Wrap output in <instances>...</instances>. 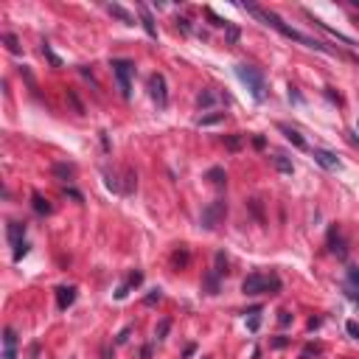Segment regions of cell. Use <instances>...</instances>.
I'll return each mask as SVG.
<instances>
[{"mask_svg": "<svg viewBox=\"0 0 359 359\" xmlns=\"http://www.w3.org/2000/svg\"><path fill=\"white\" fill-rule=\"evenodd\" d=\"M241 9H244L247 14H253V17H258L264 26L275 28V31H278V34H283L286 40H295V42L306 45V48H312V51H320V53H328V56H337V48H328L325 42H320V40H315V37H306L303 31L286 26V23H283V20H280L275 11H267V9H261V6H255V3H244Z\"/></svg>", "mask_w": 359, "mask_h": 359, "instance_id": "1", "label": "cell"}, {"mask_svg": "<svg viewBox=\"0 0 359 359\" xmlns=\"http://www.w3.org/2000/svg\"><path fill=\"white\" fill-rule=\"evenodd\" d=\"M236 76H239V81L253 93L255 101H264V98H267V79H264V73L258 68L241 62V65H236Z\"/></svg>", "mask_w": 359, "mask_h": 359, "instance_id": "2", "label": "cell"}, {"mask_svg": "<svg viewBox=\"0 0 359 359\" xmlns=\"http://www.w3.org/2000/svg\"><path fill=\"white\" fill-rule=\"evenodd\" d=\"M110 68H113L115 79H118V90H121V96L129 101L132 98V76H135V65L129 59H113L110 62Z\"/></svg>", "mask_w": 359, "mask_h": 359, "instance_id": "3", "label": "cell"}, {"mask_svg": "<svg viewBox=\"0 0 359 359\" xmlns=\"http://www.w3.org/2000/svg\"><path fill=\"white\" fill-rule=\"evenodd\" d=\"M225 213H228V205H225V199H213L210 205H205V208H202L199 225L205 230H216L222 225V219H225Z\"/></svg>", "mask_w": 359, "mask_h": 359, "instance_id": "4", "label": "cell"}, {"mask_svg": "<svg viewBox=\"0 0 359 359\" xmlns=\"http://www.w3.org/2000/svg\"><path fill=\"white\" fill-rule=\"evenodd\" d=\"M149 96L155 98L158 107L168 104V90H166V76H163V73H152L149 76Z\"/></svg>", "mask_w": 359, "mask_h": 359, "instance_id": "5", "label": "cell"}, {"mask_svg": "<svg viewBox=\"0 0 359 359\" xmlns=\"http://www.w3.org/2000/svg\"><path fill=\"white\" fill-rule=\"evenodd\" d=\"M267 286H270V278L261 275V272H253V275H247L241 280V292L244 295H261V292H267Z\"/></svg>", "mask_w": 359, "mask_h": 359, "instance_id": "6", "label": "cell"}, {"mask_svg": "<svg viewBox=\"0 0 359 359\" xmlns=\"http://www.w3.org/2000/svg\"><path fill=\"white\" fill-rule=\"evenodd\" d=\"M312 158H315L317 166H323L325 171H340V160H337V155L328 149H315L312 152Z\"/></svg>", "mask_w": 359, "mask_h": 359, "instance_id": "7", "label": "cell"}, {"mask_svg": "<svg viewBox=\"0 0 359 359\" xmlns=\"http://www.w3.org/2000/svg\"><path fill=\"white\" fill-rule=\"evenodd\" d=\"M328 247H331V253L337 258H345L348 255V244H345V239H342L340 228H331L328 230Z\"/></svg>", "mask_w": 359, "mask_h": 359, "instance_id": "8", "label": "cell"}, {"mask_svg": "<svg viewBox=\"0 0 359 359\" xmlns=\"http://www.w3.org/2000/svg\"><path fill=\"white\" fill-rule=\"evenodd\" d=\"M56 303H59L62 312L73 306V303H76V286H59V289H56Z\"/></svg>", "mask_w": 359, "mask_h": 359, "instance_id": "9", "label": "cell"}, {"mask_svg": "<svg viewBox=\"0 0 359 359\" xmlns=\"http://www.w3.org/2000/svg\"><path fill=\"white\" fill-rule=\"evenodd\" d=\"M138 11H140V23H143V28H146V34H149L152 40H158V26H155V17H152L149 6H146V3H140Z\"/></svg>", "mask_w": 359, "mask_h": 359, "instance_id": "10", "label": "cell"}, {"mask_svg": "<svg viewBox=\"0 0 359 359\" xmlns=\"http://www.w3.org/2000/svg\"><path fill=\"white\" fill-rule=\"evenodd\" d=\"M278 129L286 135V140H289L295 149H306V140H303V135H300L298 129H292V126H286V123H278Z\"/></svg>", "mask_w": 359, "mask_h": 359, "instance_id": "11", "label": "cell"}, {"mask_svg": "<svg viewBox=\"0 0 359 359\" xmlns=\"http://www.w3.org/2000/svg\"><path fill=\"white\" fill-rule=\"evenodd\" d=\"M6 233H9V241H11V244L26 241V225H23V222H9V225H6Z\"/></svg>", "mask_w": 359, "mask_h": 359, "instance_id": "12", "label": "cell"}, {"mask_svg": "<svg viewBox=\"0 0 359 359\" xmlns=\"http://www.w3.org/2000/svg\"><path fill=\"white\" fill-rule=\"evenodd\" d=\"M31 205H34V210L40 213V216H48V213L53 210V205H51L48 199H45V197H42L40 191H34V194H31Z\"/></svg>", "mask_w": 359, "mask_h": 359, "instance_id": "13", "label": "cell"}, {"mask_svg": "<svg viewBox=\"0 0 359 359\" xmlns=\"http://www.w3.org/2000/svg\"><path fill=\"white\" fill-rule=\"evenodd\" d=\"M306 14H309V11H306ZM309 20H312V23H315L317 28H323L325 34H331L334 40H340V42H345V45H354V40H351V37H345V34H340V31H334V28H328V26L323 23V20H317L315 14H309Z\"/></svg>", "mask_w": 359, "mask_h": 359, "instance_id": "14", "label": "cell"}, {"mask_svg": "<svg viewBox=\"0 0 359 359\" xmlns=\"http://www.w3.org/2000/svg\"><path fill=\"white\" fill-rule=\"evenodd\" d=\"M107 11H110L113 17H118L121 23H126V26H135V17H132L129 11L123 9V6H118V3H110V6H107Z\"/></svg>", "mask_w": 359, "mask_h": 359, "instance_id": "15", "label": "cell"}, {"mask_svg": "<svg viewBox=\"0 0 359 359\" xmlns=\"http://www.w3.org/2000/svg\"><path fill=\"white\" fill-rule=\"evenodd\" d=\"M272 163H275V168H278L280 174H292V171H295V166H292V160L286 158V155H275V158H272Z\"/></svg>", "mask_w": 359, "mask_h": 359, "instance_id": "16", "label": "cell"}, {"mask_svg": "<svg viewBox=\"0 0 359 359\" xmlns=\"http://www.w3.org/2000/svg\"><path fill=\"white\" fill-rule=\"evenodd\" d=\"M216 104V93L213 90H202L199 96H197V107L199 110H208V107H213Z\"/></svg>", "mask_w": 359, "mask_h": 359, "instance_id": "17", "label": "cell"}, {"mask_svg": "<svg viewBox=\"0 0 359 359\" xmlns=\"http://www.w3.org/2000/svg\"><path fill=\"white\" fill-rule=\"evenodd\" d=\"M205 292L208 295H219V275L213 270H208V275H205Z\"/></svg>", "mask_w": 359, "mask_h": 359, "instance_id": "18", "label": "cell"}, {"mask_svg": "<svg viewBox=\"0 0 359 359\" xmlns=\"http://www.w3.org/2000/svg\"><path fill=\"white\" fill-rule=\"evenodd\" d=\"M0 40H3V45H6V48H9L14 56H20V53H23V48H20V40H17L14 34H3Z\"/></svg>", "mask_w": 359, "mask_h": 359, "instance_id": "19", "label": "cell"}, {"mask_svg": "<svg viewBox=\"0 0 359 359\" xmlns=\"http://www.w3.org/2000/svg\"><path fill=\"white\" fill-rule=\"evenodd\" d=\"M208 180H210L213 185H225V183H228V174H225V168L213 166V168L208 171Z\"/></svg>", "mask_w": 359, "mask_h": 359, "instance_id": "20", "label": "cell"}, {"mask_svg": "<svg viewBox=\"0 0 359 359\" xmlns=\"http://www.w3.org/2000/svg\"><path fill=\"white\" fill-rule=\"evenodd\" d=\"M213 272H216L219 278L228 275V258H225V253H216V258H213Z\"/></svg>", "mask_w": 359, "mask_h": 359, "instance_id": "21", "label": "cell"}, {"mask_svg": "<svg viewBox=\"0 0 359 359\" xmlns=\"http://www.w3.org/2000/svg\"><path fill=\"white\" fill-rule=\"evenodd\" d=\"M53 174H56V177H62V180H73V174H76V168H73V166H68V163H56V166H53Z\"/></svg>", "mask_w": 359, "mask_h": 359, "instance_id": "22", "label": "cell"}, {"mask_svg": "<svg viewBox=\"0 0 359 359\" xmlns=\"http://www.w3.org/2000/svg\"><path fill=\"white\" fill-rule=\"evenodd\" d=\"M247 315H250V320H247V328H250V331H258V325H261V306L250 309Z\"/></svg>", "mask_w": 359, "mask_h": 359, "instance_id": "23", "label": "cell"}, {"mask_svg": "<svg viewBox=\"0 0 359 359\" xmlns=\"http://www.w3.org/2000/svg\"><path fill=\"white\" fill-rule=\"evenodd\" d=\"M168 331H171V320H160L158 328H155V340H166Z\"/></svg>", "mask_w": 359, "mask_h": 359, "instance_id": "24", "label": "cell"}, {"mask_svg": "<svg viewBox=\"0 0 359 359\" xmlns=\"http://www.w3.org/2000/svg\"><path fill=\"white\" fill-rule=\"evenodd\" d=\"M3 345L6 348H17V331L14 328H3Z\"/></svg>", "mask_w": 359, "mask_h": 359, "instance_id": "25", "label": "cell"}, {"mask_svg": "<svg viewBox=\"0 0 359 359\" xmlns=\"http://www.w3.org/2000/svg\"><path fill=\"white\" fill-rule=\"evenodd\" d=\"M219 121H225V113H210L199 118V126H210V123H219Z\"/></svg>", "mask_w": 359, "mask_h": 359, "instance_id": "26", "label": "cell"}, {"mask_svg": "<svg viewBox=\"0 0 359 359\" xmlns=\"http://www.w3.org/2000/svg\"><path fill=\"white\" fill-rule=\"evenodd\" d=\"M205 14H208V20H210V23H213V26H216V28H228V26H230L228 20H222L219 14L213 11V9H205Z\"/></svg>", "mask_w": 359, "mask_h": 359, "instance_id": "27", "label": "cell"}, {"mask_svg": "<svg viewBox=\"0 0 359 359\" xmlns=\"http://www.w3.org/2000/svg\"><path fill=\"white\" fill-rule=\"evenodd\" d=\"M42 53H45V59H48V62H51V65H53V68H62V59H59V56H56V53H53V51H51V45H48V42H45V45H42Z\"/></svg>", "mask_w": 359, "mask_h": 359, "instance_id": "28", "label": "cell"}, {"mask_svg": "<svg viewBox=\"0 0 359 359\" xmlns=\"http://www.w3.org/2000/svg\"><path fill=\"white\" fill-rule=\"evenodd\" d=\"M68 101L73 104V110H76L79 115H84V104L79 101V96H76V90H70V87H68Z\"/></svg>", "mask_w": 359, "mask_h": 359, "instance_id": "29", "label": "cell"}, {"mask_svg": "<svg viewBox=\"0 0 359 359\" xmlns=\"http://www.w3.org/2000/svg\"><path fill=\"white\" fill-rule=\"evenodd\" d=\"M241 140H244L241 135H228V138H225V146H228L230 152H239L241 149Z\"/></svg>", "mask_w": 359, "mask_h": 359, "instance_id": "30", "label": "cell"}, {"mask_svg": "<svg viewBox=\"0 0 359 359\" xmlns=\"http://www.w3.org/2000/svg\"><path fill=\"white\" fill-rule=\"evenodd\" d=\"M171 264H174L177 270H180V267H185V264H188V250H177V253L171 255Z\"/></svg>", "mask_w": 359, "mask_h": 359, "instance_id": "31", "label": "cell"}, {"mask_svg": "<svg viewBox=\"0 0 359 359\" xmlns=\"http://www.w3.org/2000/svg\"><path fill=\"white\" fill-rule=\"evenodd\" d=\"M135 188H138V174H135L132 168H126V191L123 194H132Z\"/></svg>", "mask_w": 359, "mask_h": 359, "instance_id": "32", "label": "cell"}, {"mask_svg": "<svg viewBox=\"0 0 359 359\" xmlns=\"http://www.w3.org/2000/svg\"><path fill=\"white\" fill-rule=\"evenodd\" d=\"M28 253V241H20V244H14V261H23V255Z\"/></svg>", "mask_w": 359, "mask_h": 359, "instance_id": "33", "label": "cell"}, {"mask_svg": "<svg viewBox=\"0 0 359 359\" xmlns=\"http://www.w3.org/2000/svg\"><path fill=\"white\" fill-rule=\"evenodd\" d=\"M320 345H306V348H303V354H300V359H312V357H317V354H320Z\"/></svg>", "mask_w": 359, "mask_h": 359, "instance_id": "34", "label": "cell"}, {"mask_svg": "<svg viewBox=\"0 0 359 359\" xmlns=\"http://www.w3.org/2000/svg\"><path fill=\"white\" fill-rule=\"evenodd\" d=\"M348 280L359 289V270H357V267H348Z\"/></svg>", "mask_w": 359, "mask_h": 359, "instance_id": "35", "label": "cell"}, {"mask_svg": "<svg viewBox=\"0 0 359 359\" xmlns=\"http://www.w3.org/2000/svg\"><path fill=\"white\" fill-rule=\"evenodd\" d=\"M278 323L280 325H289L292 323V315L286 312V309H280V312H278Z\"/></svg>", "mask_w": 359, "mask_h": 359, "instance_id": "36", "label": "cell"}, {"mask_svg": "<svg viewBox=\"0 0 359 359\" xmlns=\"http://www.w3.org/2000/svg\"><path fill=\"white\" fill-rule=\"evenodd\" d=\"M158 300H160V289H152L149 295H146V306H155Z\"/></svg>", "mask_w": 359, "mask_h": 359, "instance_id": "37", "label": "cell"}, {"mask_svg": "<svg viewBox=\"0 0 359 359\" xmlns=\"http://www.w3.org/2000/svg\"><path fill=\"white\" fill-rule=\"evenodd\" d=\"M345 328H348V334L354 337V340H359V325L354 323V320H348V323H345Z\"/></svg>", "mask_w": 359, "mask_h": 359, "instance_id": "38", "label": "cell"}, {"mask_svg": "<svg viewBox=\"0 0 359 359\" xmlns=\"http://www.w3.org/2000/svg\"><path fill=\"white\" fill-rule=\"evenodd\" d=\"M228 42H230V45L239 42V28H236V26H228Z\"/></svg>", "mask_w": 359, "mask_h": 359, "instance_id": "39", "label": "cell"}, {"mask_svg": "<svg viewBox=\"0 0 359 359\" xmlns=\"http://www.w3.org/2000/svg\"><path fill=\"white\" fill-rule=\"evenodd\" d=\"M177 28H180L183 34H191V23H188L185 17H180V20H177Z\"/></svg>", "mask_w": 359, "mask_h": 359, "instance_id": "40", "label": "cell"}, {"mask_svg": "<svg viewBox=\"0 0 359 359\" xmlns=\"http://www.w3.org/2000/svg\"><path fill=\"white\" fill-rule=\"evenodd\" d=\"M140 280H143V272H132V275H129V280H126V283H129V289H132V286H138Z\"/></svg>", "mask_w": 359, "mask_h": 359, "instance_id": "41", "label": "cell"}, {"mask_svg": "<svg viewBox=\"0 0 359 359\" xmlns=\"http://www.w3.org/2000/svg\"><path fill=\"white\" fill-rule=\"evenodd\" d=\"M126 340H129V328H121V331H118V337H115V345H123Z\"/></svg>", "mask_w": 359, "mask_h": 359, "instance_id": "42", "label": "cell"}, {"mask_svg": "<svg viewBox=\"0 0 359 359\" xmlns=\"http://www.w3.org/2000/svg\"><path fill=\"white\" fill-rule=\"evenodd\" d=\"M289 98H292V101H298V104L303 101V96L298 93V87H295V84H289Z\"/></svg>", "mask_w": 359, "mask_h": 359, "instance_id": "43", "label": "cell"}, {"mask_svg": "<svg viewBox=\"0 0 359 359\" xmlns=\"http://www.w3.org/2000/svg\"><path fill=\"white\" fill-rule=\"evenodd\" d=\"M65 194H68V197H73L76 202H81V199H84V197H81V194L76 191V188H68V185H65Z\"/></svg>", "mask_w": 359, "mask_h": 359, "instance_id": "44", "label": "cell"}, {"mask_svg": "<svg viewBox=\"0 0 359 359\" xmlns=\"http://www.w3.org/2000/svg\"><path fill=\"white\" fill-rule=\"evenodd\" d=\"M3 359H17V348H3Z\"/></svg>", "mask_w": 359, "mask_h": 359, "instance_id": "45", "label": "cell"}, {"mask_svg": "<svg viewBox=\"0 0 359 359\" xmlns=\"http://www.w3.org/2000/svg\"><path fill=\"white\" fill-rule=\"evenodd\" d=\"M253 146H255V149H264V146H267V140H264L261 135H255V138H253Z\"/></svg>", "mask_w": 359, "mask_h": 359, "instance_id": "46", "label": "cell"}, {"mask_svg": "<svg viewBox=\"0 0 359 359\" xmlns=\"http://www.w3.org/2000/svg\"><path fill=\"white\" fill-rule=\"evenodd\" d=\"M348 298H351V300H354V303L359 306V289H348Z\"/></svg>", "mask_w": 359, "mask_h": 359, "instance_id": "47", "label": "cell"}, {"mask_svg": "<svg viewBox=\"0 0 359 359\" xmlns=\"http://www.w3.org/2000/svg\"><path fill=\"white\" fill-rule=\"evenodd\" d=\"M98 135H101V146L110 152V138H107V132H98Z\"/></svg>", "mask_w": 359, "mask_h": 359, "instance_id": "48", "label": "cell"}, {"mask_svg": "<svg viewBox=\"0 0 359 359\" xmlns=\"http://www.w3.org/2000/svg\"><path fill=\"white\" fill-rule=\"evenodd\" d=\"M272 345H275V348H283V345H286V340H283V337H278V340H272Z\"/></svg>", "mask_w": 359, "mask_h": 359, "instance_id": "49", "label": "cell"}, {"mask_svg": "<svg viewBox=\"0 0 359 359\" xmlns=\"http://www.w3.org/2000/svg\"><path fill=\"white\" fill-rule=\"evenodd\" d=\"M140 357H143V359H149V357H152V345H146V348L140 351Z\"/></svg>", "mask_w": 359, "mask_h": 359, "instance_id": "50", "label": "cell"}, {"mask_svg": "<svg viewBox=\"0 0 359 359\" xmlns=\"http://www.w3.org/2000/svg\"><path fill=\"white\" fill-rule=\"evenodd\" d=\"M40 357V345H31V359H37Z\"/></svg>", "mask_w": 359, "mask_h": 359, "instance_id": "51", "label": "cell"}, {"mask_svg": "<svg viewBox=\"0 0 359 359\" xmlns=\"http://www.w3.org/2000/svg\"><path fill=\"white\" fill-rule=\"evenodd\" d=\"M351 3H354V6H359V0H351Z\"/></svg>", "mask_w": 359, "mask_h": 359, "instance_id": "52", "label": "cell"}, {"mask_svg": "<svg viewBox=\"0 0 359 359\" xmlns=\"http://www.w3.org/2000/svg\"><path fill=\"white\" fill-rule=\"evenodd\" d=\"M202 359H213V357H202Z\"/></svg>", "mask_w": 359, "mask_h": 359, "instance_id": "53", "label": "cell"}, {"mask_svg": "<svg viewBox=\"0 0 359 359\" xmlns=\"http://www.w3.org/2000/svg\"><path fill=\"white\" fill-rule=\"evenodd\" d=\"M357 126H359V121H357Z\"/></svg>", "mask_w": 359, "mask_h": 359, "instance_id": "54", "label": "cell"}]
</instances>
